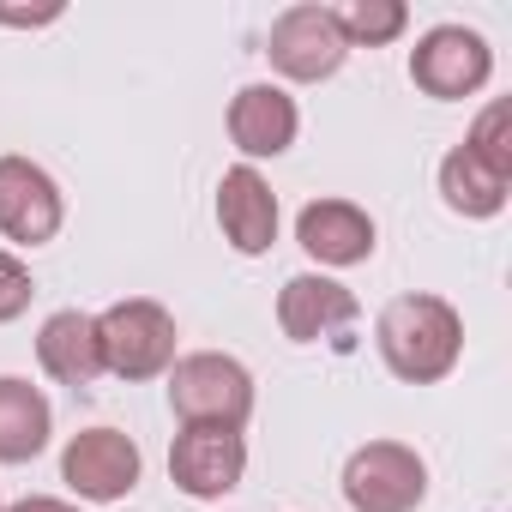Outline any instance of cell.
Instances as JSON below:
<instances>
[{"mask_svg":"<svg viewBox=\"0 0 512 512\" xmlns=\"http://www.w3.org/2000/svg\"><path fill=\"white\" fill-rule=\"evenodd\" d=\"M374 350L404 386H434L464 356V320L446 296H392L374 320Z\"/></svg>","mask_w":512,"mask_h":512,"instance_id":"6da1fadb","label":"cell"},{"mask_svg":"<svg viewBox=\"0 0 512 512\" xmlns=\"http://www.w3.org/2000/svg\"><path fill=\"white\" fill-rule=\"evenodd\" d=\"M169 410L181 416V428H247L253 416V374L223 356V350H193L175 356L169 368Z\"/></svg>","mask_w":512,"mask_h":512,"instance_id":"7a4b0ae2","label":"cell"},{"mask_svg":"<svg viewBox=\"0 0 512 512\" xmlns=\"http://www.w3.org/2000/svg\"><path fill=\"white\" fill-rule=\"evenodd\" d=\"M103 374L115 380H157L175 368V314L151 296H127L97 314Z\"/></svg>","mask_w":512,"mask_h":512,"instance_id":"3957f363","label":"cell"},{"mask_svg":"<svg viewBox=\"0 0 512 512\" xmlns=\"http://www.w3.org/2000/svg\"><path fill=\"white\" fill-rule=\"evenodd\" d=\"M488 73H494V49H488V37L470 31V25H434V31H422L416 49H410V85H416L422 97H434V103H464V97H476V91L488 85Z\"/></svg>","mask_w":512,"mask_h":512,"instance_id":"277c9868","label":"cell"},{"mask_svg":"<svg viewBox=\"0 0 512 512\" xmlns=\"http://www.w3.org/2000/svg\"><path fill=\"white\" fill-rule=\"evenodd\" d=\"M344 500L356 512H416L428 500V464L404 440H368L344 458Z\"/></svg>","mask_w":512,"mask_h":512,"instance_id":"5b68a950","label":"cell"},{"mask_svg":"<svg viewBox=\"0 0 512 512\" xmlns=\"http://www.w3.org/2000/svg\"><path fill=\"white\" fill-rule=\"evenodd\" d=\"M350 43L338 31V13L320 7V0H302V7L278 13L272 19V37H266V61L272 73H284L290 85H320L344 67Z\"/></svg>","mask_w":512,"mask_h":512,"instance_id":"8992f818","label":"cell"},{"mask_svg":"<svg viewBox=\"0 0 512 512\" xmlns=\"http://www.w3.org/2000/svg\"><path fill=\"white\" fill-rule=\"evenodd\" d=\"M139 470H145V452L121 428H79L61 452V482L79 500H97V506L127 500L139 488Z\"/></svg>","mask_w":512,"mask_h":512,"instance_id":"52a82bcc","label":"cell"},{"mask_svg":"<svg viewBox=\"0 0 512 512\" xmlns=\"http://www.w3.org/2000/svg\"><path fill=\"white\" fill-rule=\"evenodd\" d=\"M61 217H67V199L43 163L0 157V235L19 247H43L61 235Z\"/></svg>","mask_w":512,"mask_h":512,"instance_id":"ba28073f","label":"cell"},{"mask_svg":"<svg viewBox=\"0 0 512 512\" xmlns=\"http://www.w3.org/2000/svg\"><path fill=\"white\" fill-rule=\"evenodd\" d=\"M362 320V308H356V296L338 284V278H320V272H296L284 290H278V326H284V338L290 344H350L344 332Z\"/></svg>","mask_w":512,"mask_h":512,"instance_id":"9c48e42d","label":"cell"},{"mask_svg":"<svg viewBox=\"0 0 512 512\" xmlns=\"http://www.w3.org/2000/svg\"><path fill=\"white\" fill-rule=\"evenodd\" d=\"M247 470V440L235 428H181L169 446V482L193 500H223L241 488Z\"/></svg>","mask_w":512,"mask_h":512,"instance_id":"30bf717a","label":"cell"},{"mask_svg":"<svg viewBox=\"0 0 512 512\" xmlns=\"http://www.w3.org/2000/svg\"><path fill=\"white\" fill-rule=\"evenodd\" d=\"M217 229L241 260L272 253V241H278V193L253 163L223 169V181H217Z\"/></svg>","mask_w":512,"mask_h":512,"instance_id":"8fae6325","label":"cell"},{"mask_svg":"<svg viewBox=\"0 0 512 512\" xmlns=\"http://www.w3.org/2000/svg\"><path fill=\"white\" fill-rule=\"evenodd\" d=\"M302 133V109L284 85H241L229 97V145L260 163V157H284Z\"/></svg>","mask_w":512,"mask_h":512,"instance_id":"7c38bea8","label":"cell"},{"mask_svg":"<svg viewBox=\"0 0 512 512\" xmlns=\"http://www.w3.org/2000/svg\"><path fill=\"white\" fill-rule=\"evenodd\" d=\"M296 241H302L308 260L344 272V266L374 260V217L356 199H308L296 211Z\"/></svg>","mask_w":512,"mask_h":512,"instance_id":"4fadbf2b","label":"cell"},{"mask_svg":"<svg viewBox=\"0 0 512 512\" xmlns=\"http://www.w3.org/2000/svg\"><path fill=\"white\" fill-rule=\"evenodd\" d=\"M37 362H43V374L49 380H61V386H91L97 374H103V350H97V314H79V308H61V314H49L43 320V332H37Z\"/></svg>","mask_w":512,"mask_h":512,"instance_id":"5bb4252c","label":"cell"},{"mask_svg":"<svg viewBox=\"0 0 512 512\" xmlns=\"http://www.w3.org/2000/svg\"><path fill=\"white\" fill-rule=\"evenodd\" d=\"M55 434V410L49 398L19 380V374H0V464H31Z\"/></svg>","mask_w":512,"mask_h":512,"instance_id":"9a60e30c","label":"cell"},{"mask_svg":"<svg viewBox=\"0 0 512 512\" xmlns=\"http://www.w3.org/2000/svg\"><path fill=\"white\" fill-rule=\"evenodd\" d=\"M506 193H512V175L488 169L470 145H452L440 157V199H446V211H458V217H500Z\"/></svg>","mask_w":512,"mask_h":512,"instance_id":"2e32d148","label":"cell"},{"mask_svg":"<svg viewBox=\"0 0 512 512\" xmlns=\"http://www.w3.org/2000/svg\"><path fill=\"white\" fill-rule=\"evenodd\" d=\"M332 13H338V31H344L350 49H386V43H398L410 31L404 0H344Z\"/></svg>","mask_w":512,"mask_h":512,"instance_id":"e0dca14e","label":"cell"},{"mask_svg":"<svg viewBox=\"0 0 512 512\" xmlns=\"http://www.w3.org/2000/svg\"><path fill=\"white\" fill-rule=\"evenodd\" d=\"M506 121H512V109H506V103L494 97V103H488V109L476 115L470 139H464V145H470V151H476V157H482L488 169H500V175H512V139H506Z\"/></svg>","mask_w":512,"mask_h":512,"instance_id":"ac0fdd59","label":"cell"},{"mask_svg":"<svg viewBox=\"0 0 512 512\" xmlns=\"http://www.w3.org/2000/svg\"><path fill=\"white\" fill-rule=\"evenodd\" d=\"M31 296H37V284H31V266L19 260V253H7V247H0V326H13V320L31 308Z\"/></svg>","mask_w":512,"mask_h":512,"instance_id":"d6986e66","label":"cell"},{"mask_svg":"<svg viewBox=\"0 0 512 512\" xmlns=\"http://www.w3.org/2000/svg\"><path fill=\"white\" fill-rule=\"evenodd\" d=\"M55 19H61V7H37V13H13V7H0V25H25V31L55 25Z\"/></svg>","mask_w":512,"mask_h":512,"instance_id":"ffe728a7","label":"cell"},{"mask_svg":"<svg viewBox=\"0 0 512 512\" xmlns=\"http://www.w3.org/2000/svg\"><path fill=\"white\" fill-rule=\"evenodd\" d=\"M7 512H73L67 500H55V494H31V500H13Z\"/></svg>","mask_w":512,"mask_h":512,"instance_id":"44dd1931","label":"cell"},{"mask_svg":"<svg viewBox=\"0 0 512 512\" xmlns=\"http://www.w3.org/2000/svg\"><path fill=\"white\" fill-rule=\"evenodd\" d=\"M0 512H7V500H0Z\"/></svg>","mask_w":512,"mask_h":512,"instance_id":"7402d4cb","label":"cell"}]
</instances>
